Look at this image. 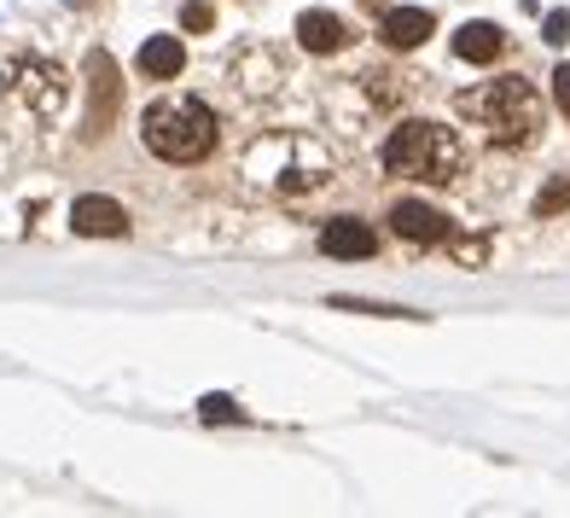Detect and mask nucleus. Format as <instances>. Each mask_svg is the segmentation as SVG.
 Here are the masks:
<instances>
[{"label": "nucleus", "instance_id": "nucleus-3", "mask_svg": "<svg viewBox=\"0 0 570 518\" xmlns=\"http://www.w3.org/2000/svg\"><path fill=\"white\" fill-rule=\"evenodd\" d=\"M216 135H222L216 111L204 106V99H187V94L158 99V106L140 117V140H146V152H158L164 164H198V158H210Z\"/></svg>", "mask_w": 570, "mask_h": 518}, {"label": "nucleus", "instance_id": "nucleus-2", "mask_svg": "<svg viewBox=\"0 0 570 518\" xmlns=\"http://www.w3.org/2000/svg\"><path fill=\"white\" fill-rule=\"evenodd\" d=\"M239 175L250 180V187H263V193L297 198L308 187H321V180L332 175V164L315 152V140H308V135H285V128H274V135L250 140V152L239 158Z\"/></svg>", "mask_w": 570, "mask_h": 518}, {"label": "nucleus", "instance_id": "nucleus-17", "mask_svg": "<svg viewBox=\"0 0 570 518\" xmlns=\"http://www.w3.org/2000/svg\"><path fill=\"white\" fill-rule=\"evenodd\" d=\"M564 36H570V18L553 12V18H548V41H564Z\"/></svg>", "mask_w": 570, "mask_h": 518}, {"label": "nucleus", "instance_id": "nucleus-12", "mask_svg": "<svg viewBox=\"0 0 570 518\" xmlns=\"http://www.w3.org/2000/svg\"><path fill=\"white\" fill-rule=\"evenodd\" d=\"M297 41H303V53H338V47L350 41V30L332 12H303L297 18Z\"/></svg>", "mask_w": 570, "mask_h": 518}, {"label": "nucleus", "instance_id": "nucleus-6", "mask_svg": "<svg viewBox=\"0 0 570 518\" xmlns=\"http://www.w3.org/2000/svg\"><path fill=\"white\" fill-rule=\"evenodd\" d=\"M321 251H326V256H344V263H361V256H373V251H379V240H373V227H367V222L338 216V222H326V227H321Z\"/></svg>", "mask_w": 570, "mask_h": 518}, {"label": "nucleus", "instance_id": "nucleus-9", "mask_svg": "<svg viewBox=\"0 0 570 518\" xmlns=\"http://www.w3.org/2000/svg\"><path fill=\"white\" fill-rule=\"evenodd\" d=\"M454 53L460 59H472V65H495L507 53V36H501V23H460V36H454Z\"/></svg>", "mask_w": 570, "mask_h": 518}, {"label": "nucleus", "instance_id": "nucleus-10", "mask_svg": "<svg viewBox=\"0 0 570 518\" xmlns=\"http://www.w3.org/2000/svg\"><path fill=\"white\" fill-rule=\"evenodd\" d=\"M180 70H187V47L175 36H151L140 47V76H151V82H175Z\"/></svg>", "mask_w": 570, "mask_h": 518}, {"label": "nucleus", "instance_id": "nucleus-14", "mask_svg": "<svg viewBox=\"0 0 570 518\" xmlns=\"http://www.w3.org/2000/svg\"><path fill=\"white\" fill-rule=\"evenodd\" d=\"M553 99H559V111L570 117V65H559V70H553Z\"/></svg>", "mask_w": 570, "mask_h": 518}, {"label": "nucleus", "instance_id": "nucleus-7", "mask_svg": "<svg viewBox=\"0 0 570 518\" xmlns=\"http://www.w3.org/2000/svg\"><path fill=\"white\" fill-rule=\"evenodd\" d=\"M431 30H436V23H431V12H425V7H391V12H384V23H379L384 47H396V53L420 47Z\"/></svg>", "mask_w": 570, "mask_h": 518}, {"label": "nucleus", "instance_id": "nucleus-1", "mask_svg": "<svg viewBox=\"0 0 570 518\" xmlns=\"http://www.w3.org/2000/svg\"><path fill=\"white\" fill-rule=\"evenodd\" d=\"M460 117L483 128L489 146H530L541 128V99L524 76H495V82L460 94Z\"/></svg>", "mask_w": 570, "mask_h": 518}, {"label": "nucleus", "instance_id": "nucleus-4", "mask_svg": "<svg viewBox=\"0 0 570 518\" xmlns=\"http://www.w3.org/2000/svg\"><path fill=\"white\" fill-rule=\"evenodd\" d=\"M384 169L407 175V180H431V187H449L465 169V146L443 123H402L384 140Z\"/></svg>", "mask_w": 570, "mask_h": 518}, {"label": "nucleus", "instance_id": "nucleus-8", "mask_svg": "<svg viewBox=\"0 0 570 518\" xmlns=\"http://www.w3.org/2000/svg\"><path fill=\"white\" fill-rule=\"evenodd\" d=\"M70 222H76V233H106V240H122L128 233V216H122V204H111V198H76L70 204Z\"/></svg>", "mask_w": 570, "mask_h": 518}, {"label": "nucleus", "instance_id": "nucleus-16", "mask_svg": "<svg viewBox=\"0 0 570 518\" xmlns=\"http://www.w3.org/2000/svg\"><path fill=\"white\" fill-rule=\"evenodd\" d=\"M204 420H233V402L227 397H210V402H204Z\"/></svg>", "mask_w": 570, "mask_h": 518}, {"label": "nucleus", "instance_id": "nucleus-13", "mask_svg": "<svg viewBox=\"0 0 570 518\" xmlns=\"http://www.w3.org/2000/svg\"><path fill=\"white\" fill-rule=\"evenodd\" d=\"M180 23H187V30H210V23H216V12L204 7V0H187V7H180Z\"/></svg>", "mask_w": 570, "mask_h": 518}, {"label": "nucleus", "instance_id": "nucleus-11", "mask_svg": "<svg viewBox=\"0 0 570 518\" xmlns=\"http://www.w3.org/2000/svg\"><path fill=\"white\" fill-rule=\"evenodd\" d=\"M88 76H94V135H106V123L117 111V65H111V53H88Z\"/></svg>", "mask_w": 570, "mask_h": 518}, {"label": "nucleus", "instance_id": "nucleus-5", "mask_svg": "<svg viewBox=\"0 0 570 518\" xmlns=\"http://www.w3.org/2000/svg\"><path fill=\"white\" fill-rule=\"evenodd\" d=\"M391 227L402 233L407 245H443L449 240V216L431 211V204H420V198H402L391 211Z\"/></svg>", "mask_w": 570, "mask_h": 518}, {"label": "nucleus", "instance_id": "nucleus-15", "mask_svg": "<svg viewBox=\"0 0 570 518\" xmlns=\"http://www.w3.org/2000/svg\"><path fill=\"white\" fill-rule=\"evenodd\" d=\"M564 198H570V180H559V187H553V193H541V204H535V211H541V216H548V211H559V204H564Z\"/></svg>", "mask_w": 570, "mask_h": 518}]
</instances>
